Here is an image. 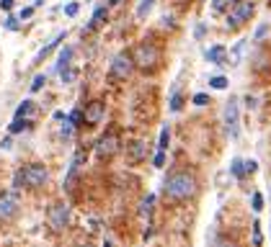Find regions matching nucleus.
I'll list each match as a JSON object with an SVG mask.
<instances>
[{
    "instance_id": "obj_1",
    "label": "nucleus",
    "mask_w": 271,
    "mask_h": 247,
    "mask_svg": "<svg viewBox=\"0 0 271 247\" xmlns=\"http://www.w3.org/2000/svg\"><path fill=\"white\" fill-rule=\"evenodd\" d=\"M49 180V170L47 165L41 162H31V165H23L16 170V175H13V188L21 191V188H28V191H36L41 185H47Z\"/></svg>"
},
{
    "instance_id": "obj_2",
    "label": "nucleus",
    "mask_w": 271,
    "mask_h": 247,
    "mask_svg": "<svg viewBox=\"0 0 271 247\" xmlns=\"http://www.w3.org/2000/svg\"><path fill=\"white\" fill-rule=\"evenodd\" d=\"M197 193V178L189 170H178V173L168 175L165 180V196L173 201H186Z\"/></svg>"
},
{
    "instance_id": "obj_3",
    "label": "nucleus",
    "mask_w": 271,
    "mask_h": 247,
    "mask_svg": "<svg viewBox=\"0 0 271 247\" xmlns=\"http://www.w3.org/2000/svg\"><path fill=\"white\" fill-rule=\"evenodd\" d=\"M132 59H134V67H137V70H142V72H153V70H158V65H160V49H158L155 44L142 41V44L134 46Z\"/></svg>"
},
{
    "instance_id": "obj_4",
    "label": "nucleus",
    "mask_w": 271,
    "mask_h": 247,
    "mask_svg": "<svg viewBox=\"0 0 271 247\" xmlns=\"http://www.w3.org/2000/svg\"><path fill=\"white\" fill-rule=\"evenodd\" d=\"M96 157H101V160H111L114 154L122 149V139H119V131L116 129H109V131H103L101 136H98V142H96Z\"/></svg>"
},
{
    "instance_id": "obj_5",
    "label": "nucleus",
    "mask_w": 271,
    "mask_h": 247,
    "mask_svg": "<svg viewBox=\"0 0 271 247\" xmlns=\"http://www.w3.org/2000/svg\"><path fill=\"white\" fill-rule=\"evenodd\" d=\"M222 124H225V131H228L230 139H238L240 136V106H238V98L235 96H230V101L225 103Z\"/></svg>"
},
{
    "instance_id": "obj_6",
    "label": "nucleus",
    "mask_w": 271,
    "mask_h": 247,
    "mask_svg": "<svg viewBox=\"0 0 271 247\" xmlns=\"http://www.w3.org/2000/svg\"><path fill=\"white\" fill-rule=\"evenodd\" d=\"M21 209V198L18 191H3L0 193V224H8L18 216Z\"/></svg>"
},
{
    "instance_id": "obj_7",
    "label": "nucleus",
    "mask_w": 271,
    "mask_h": 247,
    "mask_svg": "<svg viewBox=\"0 0 271 247\" xmlns=\"http://www.w3.org/2000/svg\"><path fill=\"white\" fill-rule=\"evenodd\" d=\"M134 70L137 67H134V59H132L129 52H119L111 62V77L114 80H129Z\"/></svg>"
},
{
    "instance_id": "obj_8",
    "label": "nucleus",
    "mask_w": 271,
    "mask_h": 247,
    "mask_svg": "<svg viewBox=\"0 0 271 247\" xmlns=\"http://www.w3.org/2000/svg\"><path fill=\"white\" fill-rule=\"evenodd\" d=\"M253 13H256V5H253V0H248V3H235V8L228 13V28H240L243 23H248L253 18Z\"/></svg>"
},
{
    "instance_id": "obj_9",
    "label": "nucleus",
    "mask_w": 271,
    "mask_h": 247,
    "mask_svg": "<svg viewBox=\"0 0 271 247\" xmlns=\"http://www.w3.org/2000/svg\"><path fill=\"white\" fill-rule=\"evenodd\" d=\"M47 219H49V227H52L54 232H65V227L70 224V206L59 201V204H54V206L49 209Z\"/></svg>"
},
{
    "instance_id": "obj_10",
    "label": "nucleus",
    "mask_w": 271,
    "mask_h": 247,
    "mask_svg": "<svg viewBox=\"0 0 271 247\" xmlns=\"http://www.w3.org/2000/svg\"><path fill=\"white\" fill-rule=\"evenodd\" d=\"M103 116H106V103L103 101L85 103V108H83V124L85 126H98V124L103 121Z\"/></svg>"
},
{
    "instance_id": "obj_11",
    "label": "nucleus",
    "mask_w": 271,
    "mask_h": 247,
    "mask_svg": "<svg viewBox=\"0 0 271 247\" xmlns=\"http://www.w3.org/2000/svg\"><path fill=\"white\" fill-rule=\"evenodd\" d=\"M83 162H85V147H78V149H75V154H72L70 170H67V180H65V188H72V180L78 178V173H80Z\"/></svg>"
},
{
    "instance_id": "obj_12",
    "label": "nucleus",
    "mask_w": 271,
    "mask_h": 247,
    "mask_svg": "<svg viewBox=\"0 0 271 247\" xmlns=\"http://www.w3.org/2000/svg\"><path fill=\"white\" fill-rule=\"evenodd\" d=\"M145 157H147V144L142 142V139L132 142V144H129V152H127V160H129L132 165H137V162H142Z\"/></svg>"
},
{
    "instance_id": "obj_13",
    "label": "nucleus",
    "mask_w": 271,
    "mask_h": 247,
    "mask_svg": "<svg viewBox=\"0 0 271 247\" xmlns=\"http://www.w3.org/2000/svg\"><path fill=\"white\" fill-rule=\"evenodd\" d=\"M62 41H65V31H62V34H57V36H54L52 41H47V44H44L41 49H39V54L34 57V62H36V65H39V62H41L44 57H49V54H52V52H54V49H57V46L62 44Z\"/></svg>"
},
{
    "instance_id": "obj_14",
    "label": "nucleus",
    "mask_w": 271,
    "mask_h": 247,
    "mask_svg": "<svg viewBox=\"0 0 271 247\" xmlns=\"http://www.w3.org/2000/svg\"><path fill=\"white\" fill-rule=\"evenodd\" d=\"M204 57H207L209 62H215V65H225V62H228V52H225V46H222V44L209 46V49L204 52Z\"/></svg>"
},
{
    "instance_id": "obj_15",
    "label": "nucleus",
    "mask_w": 271,
    "mask_h": 247,
    "mask_svg": "<svg viewBox=\"0 0 271 247\" xmlns=\"http://www.w3.org/2000/svg\"><path fill=\"white\" fill-rule=\"evenodd\" d=\"M72 54H75V52H72V46H65V49L59 52V59H57V67H54V70H57L59 75H62L65 70H70V59H72Z\"/></svg>"
},
{
    "instance_id": "obj_16",
    "label": "nucleus",
    "mask_w": 271,
    "mask_h": 247,
    "mask_svg": "<svg viewBox=\"0 0 271 247\" xmlns=\"http://www.w3.org/2000/svg\"><path fill=\"white\" fill-rule=\"evenodd\" d=\"M106 15H109V8L106 5H98L96 10H93V18H90V28H101L103 26V21H106Z\"/></svg>"
},
{
    "instance_id": "obj_17",
    "label": "nucleus",
    "mask_w": 271,
    "mask_h": 247,
    "mask_svg": "<svg viewBox=\"0 0 271 247\" xmlns=\"http://www.w3.org/2000/svg\"><path fill=\"white\" fill-rule=\"evenodd\" d=\"M31 126H34V121H28V119H13L10 126H8V131L10 134H21V131H28Z\"/></svg>"
},
{
    "instance_id": "obj_18",
    "label": "nucleus",
    "mask_w": 271,
    "mask_h": 247,
    "mask_svg": "<svg viewBox=\"0 0 271 247\" xmlns=\"http://www.w3.org/2000/svg\"><path fill=\"white\" fill-rule=\"evenodd\" d=\"M168 144H171V129L163 126L160 129V139H158V152H165V149H168Z\"/></svg>"
},
{
    "instance_id": "obj_19",
    "label": "nucleus",
    "mask_w": 271,
    "mask_h": 247,
    "mask_svg": "<svg viewBox=\"0 0 271 247\" xmlns=\"http://www.w3.org/2000/svg\"><path fill=\"white\" fill-rule=\"evenodd\" d=\"M238 0H212V8L215 13H225V10H233Z\"/></svg>"
},
{
    "instance_id": "obj_20",
    "label": "nucleus",
    "mask_w": 271,
    "mask_h": 247,
    "mask_svg": "<svg viewBox=\"0 0 271 247\" xmlns=\"http://www.w3.org/2000/svg\"><path fill=\"white\" fill-rule=\"evenodd\" d=\"M34 101H23V103H18V108H16V119H26L28 114L34 111Z\"/></svg>"
},
{
    "instance_id": "obj_21",
    "label": "nucleus",
    "mask_w": 271,
    "mask_h": 247,
    "mask_svg": "<svg viewBox=\"0 0 271 247\" xmlns=\"http://www.w3.org/2000/svg\"><path fill=\"white\" fill-rule=\"evenodd\" d=\"M230 173H233L235 178H246V175H248V173H246V160H233Z\"/></svg>"
},
{
    "instance_id": "obj_22",
    "label": "nucleus",
    "mask_w": 271,
    "mask_h": 247,
    "mask_svg": "<svg viewBox=\"0 0 271 247\" xmlns=\"http://www.w3.org/2000/svg\"><path fill=\"white\" fill-rule=\"evenodd\" d=\"M153 204H155V196H153V193L145 196L142 204H140V214H142V216H150V214H153Z\"/></svg>"
},
{
    "instance_id": "obj_23",
    "label": "nucleus",
    "mask_w": 271,
    "mask_h": 247,
    "mask_svg": "<svg viewBox=\"0 0 271 247\" xmlns=\"http://www.w3.org/2000/svg\"><path fill=\"white\" fill-rule=\"evenodd\" d=\"M44 85H47V75H44V72H39V75L34 77V80H31V88H28V90H31V93H39Z\"/></svg>"
},
{
    "instance_id": "obj_24",
    "label": "nucleus",
    "mask_w": 271,
    "mask_h": 247,
    "mask_svg": "<svg viewBox=\"0 0 271 247\" xmlns=\"http://www.w3.org/2000/svg\"><path fill=\"white\" fill-rule=\"evenodd\" d=\"M153 5H155V0H142V3L137 5V18H145V15L153 10Z\"/></svg>"
},
{
    "instance_id": "obj_25",
    "label": "nucleus",
    "mask_w": 271,
    "mask_h": 247,
    "mask_svg": "<svg viewBox=\"0 0 271 247\" xmlns=\"http://www.w3.org/2000/svg\"><path fill=\"white\" fill-rule=\"evenodd\" d=\"M59 134H62L65 139H70V136L75 134V124L70 121V116H67V119H62V129H59Z\"/></svg>"
},
{
    "instance_id": "obj_26",
    "label": "nucleus",
    "mask_w": 271,
    "mask_h": 247,
    "mask_svg": "<svg viewBox=\"0 0 271 247\" xmlns=\"http://www.w3.org/2000/svg\"><path fill=\"white\" fill-rule=\"evenodd\" d=\"M209 88H215V90H225V88H228V77H225V75L212 77V80H209Z\"/></svg>"
},
{
    "instance_id": "obj_27",
    "label": "nucleus",
    "mask_w": 271,
    "mask_h": 247,
    "mask_svg": "<svg viewBox=\"0 0 271 247\" xmlns=\"http://www.w3.org/2000/svg\"><path fill=\"white\" fill-rule=\"evenodd\" d=\"M181 106H184V96L176 90L173 96H171V111H181Z\"/></svg>"
},
{
    "instance_id": "obj_28",
    "label": "nucleus",
    "mask_w": 271,
    "mask_h": 247,
    "mask_svg": "<svg viewBox=\"0 0 271 247\" xmlns=\"http://www.w3.org/2000/svg\"><path fill=\"white\" fill-rule=\"evenodd\" d=\"M264 237H261V224L259 222H253V247H261Z\"/></svg>"
},
{
    "instance_id": "obj_29",
    "label": "nucleus",
    "mask_w": 271,
    "mask_h": 247,
    "mask_svg": "<svg viewBox=\"0 0 271 247\" xmlns=\"http://www.w3.org/2000/svg\"><path fill=\"white\" fill-rule=\"evenodd\" d=\"M78 13H80V3H75V0H72V3H67V8H65V15H67V18H75Z\"/></svg>"
},
{
    "instance_id": "obj_30",
    "label": "nucleus",
    "mask_w": 271,
    "mask_h": 247,
    "mask_svg": "<svg viewBox=\"0 0 271 247\" xmlns=\"http://www.w3.org/2000/svg\"><path fill=\"white\" fill-rule=\"evenodd\" d=\"M18 21H21L18 15H10V18L5 21V28H8V31H18V28H21V26H18Z\"/></svg>"
},
{
    "instance_id": "obj_31",
    "label": "nucleus",
    "mask_w": 271,
    "mask_h": 247,
    "mask_svg": "<svg viewBox=\"0 0 271 247\" xmlns=\"http://www.w3.org/2000/svg\"><path fill=\"white\" fill-rule=\"evenodd\" d=\"M70 121L75 124V126H80V124H83V111H80V108H75V111L70 114Z\"/></svg>"
},
{
    "instance_id": "obj_32",
    "label": "nucleus",
    "mask_w": 271,
    "mask_h": 247,
    "mask_svg": "<svg viewBox=\"0 0 271 247\" xmlns=\"http://www.w3.org/2000/svg\"><path fill=\"white\" fill-rule=\"evenodd\" d=\"M207 103H209L207 93H197V96H194V106H207Z\"/></svg>"
},
{
    "instance_id": "obj_33",
    "label": "nucleus",
    "mask_w": 271,
    "mask_h": 247,
    "mask_svg": "<svg viewBox=\"0 0 271 247\" xmlns=\"http://www.w3.org/2000/svg\"><path fill=\"white\" fill-rule=\"evenodd\" d=\"M261 209H264V196L253 193V211H261Z\"/></svg>"
},
{
    "instance_id": "obj_34",
    "label": "nucleus",
    "mask_w": 271,
    "mask_h": 247,
    "mask_svg": "<svg viewBox=\"0 0 271 247\" xmlns=\"http://www.w3.org/2000/svg\"><path fill=\"white\" fill-rule=\"evenodd\" d=\"M31 15H34V5H31V8H23V10L18 13V18H21V21H28Z\"/></svg>"
},
{
    "instance_id": "obj_35",
    "label": "nucleus",
    "mask_w": 271,
    "mask_h": 247,
    "mask_svg": "<svg viewBox=\"0 0 271 247\" xmlns=\"http://www.w3.org/2000/svg\"><path fill=\"white\" fill-rule=\"evenodd\" d=\"M256 167H259V162H256V160H246V173H248V175L256 173Z\"/></svg>"
},
{
    "instance_id": "obj_36",
    "label": "nucleus",
    "mask_w": 271,
    "mask_h": 247,
    "mask_svg": "<svg viewBox=\"0 0 271 247\" xmlns=\"http://www.w3.org/2000/svg\"><path fill=\"white\" fill-rule=\"evenodd\" d=\"M153 162H155V167H163V165H165V152H158Z\"/></svg>"
},
{
    "instance_id": "obj_37",
    "label": "nucleus",
    "mask_w": 271,
    "mask_h": 247,
    "mask_svg": "<svg viewBox=\"0 0 271 247\" xmlns=\"http://www.w3.org/2000/svg\"><path fill=\"white\" fill-rule=\"evenodd\" d=\"M0 8H3V10H13V0H0Z\"/></svg>"
},
{
    "instance_id": "obj_38",
    "label": "nucleus",
    "mask_w": 271,
    "mask_h": 247,
    "mask_svg": "<svg viewBox=\"0 0 271 247\" xmlns=\"http://www.w3.org/2000/svg\"><path fill=\"white\" fill-rule=\"evenodd\" d=\"M109 3H111V5H119V3H122V0H109Z\"/></svg>"
},
{
    "instance_id": "obj_39",
    "label": "nucleus",
    "mask_w": 271,
    "mask_h": 247,
    "mask_svg": "<svg viewBox=\"0 0 271 247\" xmlns=\"http://www.w3.org/2000/svg\"><path fill=\"white\" fill-rule=\"evenodd\" d=\"M103 247H111V242H103Z\"/></svg>"
},
{
    "instance_id": "obj_40",
    "label": "nucleus",
    "mask_w": 271,
    "mask_h": 247,
    "mask_svg": "<svg viewBox=\"0 0 271 247\" xmlns=\"http://www.w3.org/2000/svg\"><path fill=\"white\" fill-rule=\"evenodd\" d=\"M80 247H88V245H80Z\"/></svg>"
}]
</instances>
